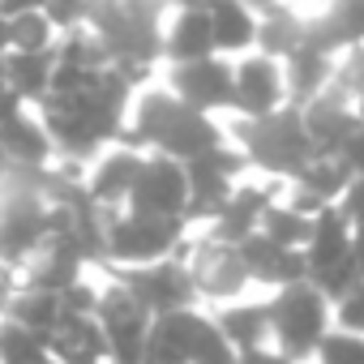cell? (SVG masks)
Instances as JSON below:
<instances>
[{
	"label": "cell",
	"mask_w": 364,
	"mask_h": 364,
	"mask_svg": "<svg viewBox=\"0 0 364 364\" xmlns=\"http://www.w3.org/2000/svg\"><path fill=\"white\" fill-rule=\"evenodd\" d=\"M129 99H133V86L116 69H103L86 95H73V99L48 95L39 103V120H43L52 146H56V159L90 167V159L107 141H116L120 129L129 124L124 120Z\"/></svg>",
	"instance_id": "1"
},
{
	"label": "cell",
	"mask_w": 364,
	"mask_h": 364,
	"mask_svg": "<svg viewBox=\"0 0 364 364\" xmlns=\"http://www.w3.org/2000/svg\"><path fill=\"white\" fill-rule=\"evenodd\" d=\"M90 35L107 48L112 69L137 90L150 82L154 65L163 60V9L137 5V0H112V5H90Z\"/></svg>",
	"instance_id": "2"
},
{
	"label": "cell",
	"mask_w": 364,
	"mask_h": 364,
	"mask_svg": "<svg viewBox=\"0 0 364 364\" xmlns=\"http://www.w3.org/2000/svg\"><path fill=\"white\" fill-rule=\"evenodd\" d=\"M228 141L249 159V167H257L274 180H287V185L317 159L304 116L296 107H283L279 116H266V120H236L228 129Z\"/></svg>",
	"instance_id": "3"
},
{
	"label": "cell",
	"mask_w": 364,
	"mask_h": 364,
	"mask_svg": "<svg viewBox=\"0 0 364 364\" xmlns=\"http://www.w3.org/2000/svg\"><path fill=\"white\" fill-rule=\"evenodd\" d=\"M270 309V343L279 355H287L291 364H304L317 355L321 338L334 330V304L304 279L296 287H283L266 300Z\"/></svg>",
	"instance_id": "4"
},
{
	"label": "cell",
	"mask_w": 364,
	"mask_h": 364,
	"mask_svg": "<svg viewBox=\"0 0 364 364\" xmlns=\"http://www.w3.org/2000/svg\"><path fill=\"white\" fill-rule=\"evenodd\" d=\"M189 253V223L185 219H146L120 210L107 223V266L103 270H137L159 266Z\"/></svg>",
	"instance_id": "5"
},
{
	"label": "cell",
	"mask_w": 364,
	"mask_h": 364,
	"mask_svg": "<svg viewBox=\"0 0 364 364\" xmlns=\"http://www.w3.org/2000/svg\"><path fill=\"white\" fill-rule=\"evenodd\" d=\"M112 283H120L150 317L189 313V309L202 304L185 257H171V262H159V266H137V270H112Z\"/></svg>",
	"instance_id": "6"
},
{
	"label": "cell",
	"mask_w": 364,
	"mask_h": 364,
	"mask_svg": "<svg viewBox=\"0 0 364 364\" xmlns=\"http://www.w3.org/2000/svg\"><path fill=\"white\" fill-rule=\"evenodd\" d=\"M240 171H249V159L232 141H223L219 150H210V154H202L193 163H185V176H189V210H185V223L189 228L193 223H206L210 228L219 219V210L236 193V176Z\"/></svg>",
	"instance_id": "7"
},
{
	"label": "cell",
	"mask_w": 364,
	"mask_h": 364,
	"mask_svg": "<svg viewBox=\"0 0 364 364\" xmlns=\"http://www.w3.org/2000/svg\"><path fill=\"white\" fill-rule=\"evenodd\" d=\"M185 266H189V279L198 287V300L232 304L249 287V270H245V257L236 245H219L210 236H198V240H189Z\"/></svg>",
	"instance_id": "8"
},
{
	"label": "cell",
	"mask_w": 364,
	"mask_h": 364,
	"mask_svg": "<svg viewBox=\"0 0 364 364\" xmlns=\"http://www.w3.org/2000/svg\"><path fill=\"white\" fill-rule=\"evenodd\" d=\"M95 321H99V330L107 338L112 364H141V351H146V338H150L154 317L120 283H107L103 287L99 309H95Z\"/></svg>",
	"instance_id": "9"
},
{
	"label": "cell",
	"mask_w": 364,
	"mask_h": 364,
	"mask_svg": "<svg viewBox=\"0 0 364 364\" xmlns=\"http://www.w3.org/2000/svg\"><path fill=\"white\" fill-rule=\"evenodd\" d=\"M129 215L146 219H185L189 210V176L185 163H171L163 154H146V167L133 185V198L124 206Z\"/></svg>",
	"instance_id": "10"
},
{
	"label": "cell",
	"mask_w": 364,
	"mask_h": 364,
	"mask_svg": "<svg viewBox=\"0 0 364 364\" xmlns=\"http://www.w3.org/2000/svg\"><path fill=\"white\" fill-rule=\"evenodd\" d=\"M287 107V82H283V65L253 52L236 65V82H232V112L236 120H266L279 116Z\"/></svg>",
	"instance_id": "11"
},
{
	"label": "cell",
	"mask_w": 364,
	"mask_h": 364,
	"mask_svg": "<svg viewBox=\"0 0 364 364\" xmlns=\"http://www.w3.org/2000/svg\"><path fill=\"white\" fill-rule=\"evenodd\" d=\"M232 82H236V65H228L223 56L167 69V90L185 103V107L202 112V116L232 112Z\"/></svg>",
	"instance_id": "12"
},
{
	"label": "cell",
	"mask_w": 364,
	"mask_h": 364,
	"mask_svg": "<svg viewBox=\"0 0 364 364\" xmlns=\"http://www.w3.org/2000/svg\"><path fill=\"white\" fill-rule=\"evenodd\" d=\"M86 266H90V262H86V253L77 249V240H73L69 232H60V236H48V240L35 249V257L22 266V287L60 296V291H69L73 283L86 279Z\"/></svg>",
	"instance_id": "13"
},
{
	"label": "cell",
	"mask_w": 364,
	"mask_h": 364,
	"mask_svg": "<svg viewBox=\"0 0 364 364\" xmlns=\"http://www.w3.org/2000/svg\"><path fill=\"white\" fill-rule=\"evenodd\" d=\"M279 202V180H266V185H236V193L228 198V206L219 210V219L202 232L219 245H245L262 232V215Z\"/></svg>",
	"instance_id": "14"
},
{
	"label": "cell",
	"mask_w": 364,
	"mask_h": 364,
	"mask_svg": "<svg viewBox=\"0 0 364 364\" xmlns=\"http://www.w3.org/2000/svg\"><path fill=\"white\" fill-rule=\"evenodd\" d=\"M304 129H309V141H313V150L317 154H338L364 124H360V116H355V107H351V99L330 82L326 86V95H317L304 112Z\"/></svg>",
	"instance_id": "15"
},
{
	"label": "cell",
	"mask_w": 364,
	"mask_h": 364,
	"mask_svg": "<svg viewBox=\"0 0 364 364\" xmlns=\"http://www.w3.org/2000/svg\"><path fill=\"white\" fill-rule=\"evenodd\" d=\"M141 167H146V154L124 150V146H116L112 154L95 159V167L86 171V193H90V202L99 210H107V215H120L129 206V198H133V185H137Z\"/></svg>",
	"instance_id": "16"
},
{
	"label": "cell",
	"mask_w": 364,
	"mask_h": 364,
	"mask_svg": "<svg viewBox=\"0 0 364 364\" xmlns=\"http://www.w3.org/2000/svg\"><path fill=\"white\" fill-rule=\"evenodd\" d=\"M215 52V31H210V5H185L176 9L171 22L163 26V60L176 65H198L210 60Z\"/></svg>",
	"instance_id": "17"
},
{
	"label": "cell",
	"mask_w": 364,
	"mask_h": 364,
	"mask_svg": "<svg viewBox=\"0 0 364 364\" xmlns=\"http://www.w3.org/2000/svg\"><path fill=\"white\" fill-rule=\"evenodd\" d=\"M240 257H245V270H249V283H262V287H296L309 279V266H304V253L296 249H283L266 236H253L240 245Z\"/></svg>",
	"instance_id": "18"
},
{
	"label": "cell",
	"mask_w": 364,
	"mask_h": 364,
	"mask_svg": "<svg viewBox=\"0 0 364 364\" xmlns=\"http://www.w3.org/2000/svg\"><path fill=\"white\" fill-rule=\"evenodd\" d=\"M48 351L56 364H112L107 338L95 317H60V326L48 334Z\"/></svg>",
	"instance_id": "19"
},
{
	"label": "cell",
	"mask_w": 364,
	"mask_h": 364,
	"mask_svg": "<svg viewBox=\"0 0 364 364\" xmlns=\"http://www.w3.org/2000/svg\"><path fill=\"white\" fill-rule=\"evenodd\" d=\"M0 154L9 159V167H22V171H43L56 163V146L43 129V120L35 116H14L9 124H0Z\"/></svg>",
	"instance_id": "20"
},
{
	"label": "cell",
	"mask_w": 364,
	"mask_h": 364,
	"mask_svg": "<svg viewBox=\"0 0 364 364\" xmlns=\"http://www.w3.org/2000/svg\"><path fill=\"white\" fill-rule=\"evenodd\" d=\"M334 69H338V60L334 56H326V52H317V48H296L287 60H283V82H287V107H296V112H304L317 95H326V86L334 82Z\"/></svg>",
	"instance_id": "21"
},
{
	"label": "cell",
	"mask_w": 364,
	"mask_h": 364,
	"mask_svg": "<svg viewBox=\"0 0 364 364\" xmlns=\"http://www.w3.org/2000/svg\"><path fill=\"white\" fill-rule=\"evenodd\" d=\"M347 257H351V223L343 219L338 206H330V210H321V215L313 219V240L304 245L309 279H317V274L343 266Z\"/></svg>",
	"instance_id": "22"
},
{
	"label": "cell",
	"mask_w": 364,
	"mask_h": 364,
	"mask_svg": "<svg viewBox=\"0 0 364 364\" xmlns=\"http://www.w3.org/2000/svg\"><path fill=\"white\" fill-rule=\"evenodd\" d=\"M210 31H215V52L223 60L240 56L257 43V14H253V5H240V0H215Z\"/></svg>",
	"instance_id": "23"
},
{
	"label": "cell",
	"mask_w": 364,
	"mask_h": 364,
	"mask_svg": "<svg viewBox=\"0 0 364 364\" xmlns=\"http://www.w3.org/2000/svg\"><path fill=\"white\" fill-rule=\"evenodd\" d=\"M253 14H257L262 56H270V60L283 65L300 48V39H304V18L296 9H287V5H253Z\"/></svg>",
	"instance_id": "24"
},
{
	"label": "cell",
	"mask_w": 364,
	"mask_h": 364,
	"mask_svg": "<svg viewBox=\"0 0 364 364\" xmlns=\"http://www.w3.org/2000/svg\"><path fill=\"white\" fill-rule=\"evenodd\" d=\"M215 321H219V330L236 355L270 347V309L266 304H228L215 313Z\"/></svg>",
	"instance_id": "25"
},
{
	"label": "cell",
	"mask_w": 364,
	"mask_h": 364,
	"mask_svg": "<svg viewBox=\"0 0 364 364\" xmlns=\"http://www.w3.org/2000/svg\"><path fill=\"white\" fill-rule=\"evenodd\" d=\"M52 73H56V52H43V56L9 52L5 56V86L22 103H43L52 95Z\"/></svg>",
	"instance_id": "26"
},
{
	"label": "cell",
	"mask_w": 364,
	"mask_h": 364,
	"mask_svg": "<svg viewBox=\"0 0 364 364\" xmlns=\"http://www.w3.org/2000/svg\"><path fill=\"white\" fill-rule=\"evenodd\" d=\"M5 14H9V52H22V56L56 52L60 35L52 31L43 5H5Z\"/></svg>",
	"instance_id": "27"
},
{
	"label": "cell",
	"mask_w": 364,
	"mask_h": 364,
	"mask_svg": "<svg viewBox=\"0 0 364 364\" xmlns=\"http://www.w3.org/2000/svg\"><path fill=\"white\" fill-rule=\"evenodd\" d=\"M60 317H65L60 296H52V291H31V287H22V291L14 296V304L5 309V321H18L22 330H31V334H39V338H48V334L60 326Z\"/></svg>",
	"instance_id": "28"
},
{
	"label": "cell",
	"mask_w": 364,
	"mask_h": 364,
	"mask_svg": "<svg viewBox=\"0 0 364 364\" xmlns=\"http://www.w3.org/2000/svg\"><path fill=\"white\" fill-rule=\"evenodd\" d=\"M257 236H266V240H274V245H283V249L304 253V245L313 240V219H304V215H296L291 206L274 202V206L262 215V232H257Z\"/></svg>",
	"instance_id": "29"
},
{
	"label": "cell",
	"mask_w": 364,
	"mask_h": 364,
	"mask_svg": "<svg viewBox=\"0 0 364 364\" xmlns=\"http://www.w3.org/2000/svg\"><path fill=\"white\" fill-rule=\"evenodd\" d=\"M0 364H56V360L48 351V338L0 317Z\"/></svg>",
	"instance_id": "30"
},
{
	"label": "cell",
	"mask_w": 364,
	"mask_h": 364,
	"mask_svg": "<svg viewBox=\"0 0 364 364\" xmlns=\"http://www.w3.org/2000/svg\"><path fill=\"white\" fill-rule=\"evenodd\" d=\"M334 86L351 99V107H355V116H360V124H364V48H355V52L338 56Z\"/></svg>",
	"instance_id": "31"
},
{
	"label": "cell",
	"mask_w": 364,
	"mask_h": 364,
	"mask_svg": "<svg viewBox=\"0 0 364 364\" xmlns=\"http://www.w3.org/2000/svg\"><path fill=\"white\" fill-rule=\"evenodd\" d=\"M317 364H364V338L360 334H343V330H330L313 355Z\"/></svg>",
	"instance_id": "32"
},
{
	"label": "cell",
	"mask_w": 364,
	"mask_h": 364,
	"mask_svg": "<svg viewBox=\"0 0 364 364\" xmlns=\"http://www.w3.org/2000/svg\"><path fill=\"white\" fill-rule=\"evenodd\" d=\"M99 296H103V287H95L90 279H82V283H73L69 291H60V309H65L69 317H95Z\"/></svg>",
	"instance_id": "33"
},
{
	"label": "cell",
	"mask_w": 364,
	"mask_h": 364,
	"mask_svg": "<svg viewBox=\"0 0 364 364\" xmlns=\"http://www.w3.org/2000/svg\"><path fill=\"white\" fill-rule=\"evenodd\" d=\"M334 330L364 338V283H360L351 296H343V300L334 304Z\"/></svg>",
	"instance_id": "34"
},
{
	"label": "cell",
	"mask_w": 364,
	"mask_h": 364,
	"mask_svg": "<svg viewBox=\"0 0 364 364\" xmlns=\"http://www.w3.org/2000/svg\"><path fill=\"white\" fill-rule=\"evenodd\" d=\"M338 210H343V219H347L351 228H364V176H355V180H351V189L343 193Z\"/></svg>",
	"instance_id": "35"
},
{
	"label": "cell",
	"mask_w": 364,
	"mask_h": 364,
	"mask_svg": "<svg viewBox=\"0 0 364 364\" xmlns=\"http://www.w3.org/2000/svg\"><path fill=\"white\" fill-rule=\"evenodd\" d=\"M240 364H291L287 355H279L274 347H262V351H245L240 355Z\"/></svg>",
	"instance_id": "36"
},
{
	"label": "cell",
	"mask_w": 364,
	"mask_h": 364,
	"mask_svg": "<svg viewBox=\"0 0 364 364\" xmlns=\"http://www.w3.org/2000/svg\"><path fill=\"white\" fill-rule=\"evenodd\" d=\"M351 266L364 279V228H351Z\"/></svg>",
	"instance_id": "37"
},
{
	"label": "cell",
	"mask_w": 364,
	"mask_h": 364,
	"mask_svg": "<svg viewBox=\"0 0 364 364\" xmlns=\"http://www.w3.org/2000/svg\"><path fill=\"white\" fill-rule=\"evenodd\" d=\"M5 180H9V159L0 154V189H5Z\"/></svg>",
	"instance_id": "38"
},
{
	"label": "cell",
	"mask_w": 364,
	"mask_h": 364,
	"mask_svg": "<svg viewBox=\"0 0 364 364\" xmlns=\"http://www.w3.org/2000/svg\"><path fill=\"white\" fill-rule=\"evenodd\" d=\"M9 86H5V56H0V95H5Z\"/></svg>",
	"instance_id": "39"
}]
</instances>
